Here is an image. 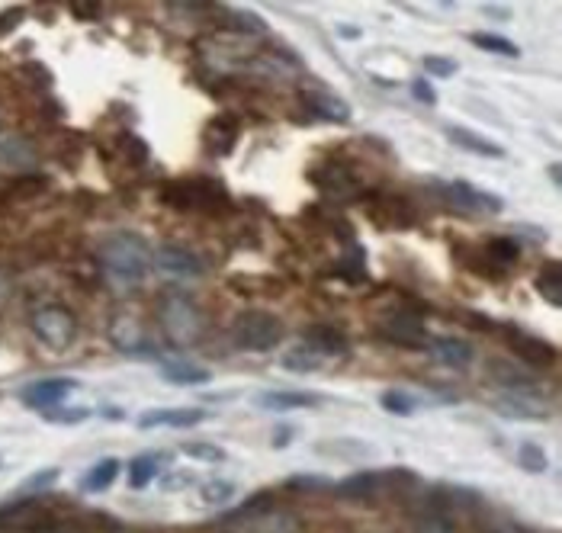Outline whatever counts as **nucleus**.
<instances>
[{"mask_svg":"<svg viewBox=\"0 0 562 533\" xmlns=\"http://www.w3.org/2000/svg\"><path fill=\"white\" fill-rule=\"evenodd\" d=\"M100 267L103 277L119 289L139 286L151 267V251L139 235L116 232L100 245Z\"/></svg>","mask_w":562,"mask_h":533,"instance_id":"1","label":"nucleus"},{"mask_svg":"<svg viewBox=\"0 0 562 533\" xmlns=\"http://www.w3.org/2000/svg\"><path fill=\"white\" fill-rule=\"evenodd\" d=\"M158 325L164 331V338L171 341L174 347L200 344L203 331H206L200 306H196V302L187 299V296H164L161 306H158Z\"/></svg>","mask_w":562,"mask_h":533,"instance_id":"2","label":"nucleus"},{"mask_svg":"<svg viewBox=\"0 0 562 533\" xmlns=\"http://www.w3.org/2000/svg\"><path fill=\"white\" fill-rule=\"evenodd\" d=\"M161 200L180 212H222L229 206V196H225L222 184L209 177H187V180H174V184H164Z\"/></svg>","mask_w":562,"mask_h":533,"instance_id":"3","label":"nucleus"},{"mask_svg":"<svg viewBox=\"0 0 562 533\" xmlns=\"http://www.w3.org/2000/svg\"><path fill=\"white\" fill-rule=\"evenodd\" d=\"M29 328H33L36 341L49 350H68L78 338V318H74L65 306H39L29 315Z\"/></svg>","mask_w":562,"mask_h":533,"instance_id":"4","label":"nucleus"},{"mask_svg":"<svg viewBox=\"0 0 562 533\" xmlns=\"http://www.w3.org/2000/svg\"><path fill=\"white\" fill-rule=\"evenodd\" d=\"M235 341L238 347L245 350H273L280 341H283V322L273 312H264V309H248L235 318Z\"/></svg>","mask_w":562,"mask_h":533,"instance_id":"5","label":"nucleus"},{"mask_svg":"<svg viewBox=\"0 0 562 533\" xmlns=\"http://www.w3.org/2000/svg\"><path fill=\"white\" fill-rule=\"evenodd\" d=\"M106 338H110V344L119 354H129V357L155 354V338H151V331L145 328L139 315H129V312L113 315L110 325H106Z\"/></svg>","mask_w":562,"mask_h":533,"instance_id":"6","label":"nucleus"},{"mask_svg":"<svg viewBox=\"0 0 562 533\" xmlns=\"http://www.w3.org/2000/svg\"><path fill=\"white\" fill-rule=\"evenodd\" d=\"M58 521L52 505H45L39 498H23L13 505L0 508V527L10 533H45Z\"/></svg>","mask_w":562,"mask_h":533,"instance_id":"7","label":"nucleus"},{"mask_svg":"<svg viewBox=\"0 0 562 533\" xmlns=\"http://www.w3.org/2000/svg\"><path fill=\"white\" fill-rule=\"evenodd\" d=\"M379 338L405 350H421L431 341L428 331H424V322L412 312H389L386 322L379 325Z\"/></svg>","mask_w":562,"mask_h":533,"instance_id":"8","label":"nucleus"},{"mask_svg":"<svg viewBox=\"0 0 562 533\" xmlns=\"http://www.w3.org/2000/svg\"><path fill=\"white\" fill-rule=\"evenodd\" d=\"M505 344L511 347V354L518 357L527 367H553L556 363V347L550 341L537 338L524 328H508L505 331Z\"/></svg>","mask_w":562,"mask_h":533,"instance_id":"9","label":"nucleus"},{"mask_svg":"<svg viewBox=\"0 0 562 533\" xmlns=\"http://www.w3.org/2000/svg\"><path fill=\"white\" fill-rule=\"evenodd\" d=\"M151 261H155V267L161 273H167V277H200L203 273V261L196 257L190 248H180V245H161L155 254H151Z\"/></svg>","mask_w":562,"mask_h":533,"instance_id":"10","label":"nucleus"},{"mask_svg":"<svg viewBox=\"0 0 562 533\" xmlns=\"http://www.w3.org/2000/svg\"><path fill=\"white\" fill-rule=\"evenodd\" d=\"M440 193L447 196L450 203H457L460 209L466 212H501V196L495 193H485V190H476L473 184H463V180H453V184H440Z\"/></svg>","mask_w":562,"mask_h":533,"instance_id":"11","label":"nucleus"},{"mask_svg":"<svg viewBox=\"0 0 562 533\" xmlns=\"http://www.w3.org/2000/svg\"><path fill=\"white\" fill-rule=\"evenodd\" d=\"M495 411L505 418H518V421H543L546 418L543 399L540 395H530V392H498Z\"/></svg>","mask_w":562,"mask_h":533,"instance_id":"12","label":"nucleus"},{"mask_svg":"<svg viewBox=\"0 0 562 533\" xmlns=\"http://www.w3.org/2000/svg\"><path fill=\"white\" fill-rule=\"evenodd\" d=\"M334 492H338L341 498L373 501V498L389 495V476H386V472H357V476L334 485Z\"/></svg>","mask_w":562,"mask_h":533,"instance_id":"13","label":"nucleus"},{"mask_svg":"<svg viewBox=\"0 0 562 533\" xmlns=\"http://www.w3.org/2000/svg\"><path fill=\"white\" fill-rule=\"evenodd\" d=\"M206 421V408H155L139 418V428H196Z\"/></svg>","mask_w":562,"mask_h":533,"instance_id":"14","label":"nucleus"},{"mask_svg":"<svg viewBox=\"0 0 562 533\" xmlns=\"http://www.w3.org/2000/svg\"><path fill=\"white\" fill-rule=\"evenodd\" d=\"M78 386L74 379H65V376H58V379H39V383L33 386H26L23 389V402L26 405H33L39 411H49L55 405H62L65 402V395Z\"/></svg>","mask_w":562,"mask_h":533,"instance_id":"15","label":"nucleus"},{"mask_svg":"<svg viewBox=\"0 0 562 533\" xmlns=\"http://www.w3.org/2000/svg\"><path fill=\"white\" fill-rule=\"evenodd\" d=\"M370 216L383 228H396V232H402V228L415 222V209L408 200H402V196H379L376 206H370Z\"/></svg>","mask_w":562,"mask_h":533,"instance_id":"16","label":"nucleus"},{"mask_svg":"<svg viewBox=\"0 0 562 533\" xmlns=\"http://www.w3.org/2000/svg\"><path fill=\"white\" fill-rule=\"evenodd\" d=\"M431 357L447 370H466L473 363V344L463 338H431L428 341Z\"/></svg>","mask_w":562,"mask_h":533,"instance_id":"17","label":"nucleus"},{"mask_svg":"<svg viewBox=\"0 0 562 533\" xmlns=\"http://www.w3.org/2000/svg\"><path fill=\"white\" fill-rule=\"evenodd\" d=\"M203 139L206 145L212 148V155H232V148L238 142V119L232 113H219V116H212L209 123H206V132H203Z\"/></svg>","mask_w":562,"mask_h":533,"instance_id":"18","label":"nucleus"},{"mask_svg":"<svg viewBox=\"0 0 562 533\" xmlns=\"http://www.w3.org/2000/svg\"><path fill=\"white\" fill-rule=\"evenodd\" d=\"M312 180L325 193H331V196H351V193H357V177H354L351 167H344L341 161H328L322 167H315Z\"/></svg>","mask_w":562,"mask_h":533,"instance_id":"19","label":"nucleus"},{"mask_svg":"<svg viewBox=\"0 0 562 533\" xmlns=\"http://www.w3.org/2000/svg\"><path fill=\"white\" fill-rule=\"evenodd\" d=\"M302 103L315 119H325V123H347L351 119V106L347 100L334 97V94H322V90H306L302 94Z\"/></svg>","mask_w":562,"mask_h":533,"instance_id":"20","label":"nucleus"},{"mask_svg":"<svg viewBox=\"0 0 562 533\" xmlns=\"http://www.w3.org/2000/svg\"><path fill=\"white\" fill-rule=\"evenodd\" d=\"M447 139L453 145H460L463 151H473V155H479V158H505V148H501L498 142H489V139H482V135L460 129V126H447Z\"/></svg>","mask_w":562,"mask_h":533,"instance_id":"21","label":"nucleus"},{"mask_svg":"<svg viewBox=\"0 0 562 533\" xmlns=\"http://www.w3.org/2000/svg\"><path fill=\"white\" fill-rule=\"evenodd\" d=\"M473 517H476V527L479 533H527L514 517L501 514L498 508H485L482 501L473 505Z\"/></svg>","mask_w":562,"mask_h":533,"instance_id":"22","label":"nucleus"},{"mask_svg":"<svg viewBox=\"0 0 562 533\" xmlns=\"http://www.w3.org/2000/svg\"><path fill=\"white\" fill-rule=\"evenodd\" d=\"M322 399L312 392H264V395H257V405L267 408V411H293V408H312L318 405Z\"/></svg>","mask_w":562,"mask_h":533,"instance_id":"23","label":"nucleus"},{"mask_svg":"<svg viewBox=\"0 0 562 533\" xmlns=\"http://www.w3.org/2000/svg\"><path fill=\"white\" fill-rule=\"evenodd\" d=\"M306 344H309L312 350H318L322 357H328V354H347V338H344V331L328 328V325H312V328H306Z\"/></svg>","mask_w":562,"mask_h":533,"instance_id":"24","label":"nucleus"},{"mask_svg":"<svg viewBox=\"0 0 562 533\" xmlns=\"http://www.w3.org/2000/svg\"><path fill=\"white\" fill-rule=\"evenodd\" d=\"M161 373H164L167 383H174V386H200V383H209V370L193 367V363H187V360L161 363Z\"/></svg>","mask_w":562,"mask_h":533,"instance_id":"25","label":"nucleus"},{"mask_svg":"<svg viewBox=\"0 0 562 533\" xmlns=\"http://www.w3.org/2000/svg\"><path fill=\"white\" fill-rule=\"evenodd\" d=\"M280 363L293 373H315V370H322L325 357L318 354V350H312L309 344H299L293 350H286V354L280 357Z\"/></svg>","mask_w":562,"mask_h":533,"instance_id":"26","label":"nucleus"},{"mask_svg":"<svg viewBox=\"0 0 562 533\" xmlns=\"http://www.w3.org/2000/svg\"><path fill=\"white\" fill-rule=\"evenodd\" d=\"M534 286H537V293H540L546 302H550L553 309L562 306V270H559V264H546V267L537 273Z\"/></svg>","mask_w":562,"mask_h":533,"instance_id":"27","label":"nucleus"},{"mask_svg":"<svg viewBox=\"0 0 562 533\" xmlns=\"http://www.w3.org/2000/svg\"><path fill=\"white\" fill-rule=\"evenodd\" d=\"M518 245H514V238H492L489 245H485V261H489L492 270H501V267H511L518 261Z\"/></svg>","mask_w":562,"mask_h":533,"instance_id":"28","label":"nucleus"},{"mask_svg":"<svg viewBox=\"0 0 562 533\" xmlns=\"http://www.w3.org/2000/svg\"><path fill=\"white\" fill-rule=\"evenodd\" d=\"M116 476H119V463L113 460V456H106V460H100V463L84 476V492H103V489H110V485L116 482Z\"/></svg>","mask_w":562,"mask_h":533,"instance_id":"29","label":"nucleus"},{"mask_svg":"<svg viewBox=\"0 0 562 533\" xmlns=\"http://www.w3.org/2000/svg\"><path fill=\"white\" fill-rule=\"evenodd\" d=\"M379 405H383L389 415H396V418H412L418 411V402L402 389H386L383 395H379Z\"/></svg>","mask_w":562,"mask_h":533,"instance_id":"30","label":"nucleus"},{"mask_svg":"<svg viewBox=\"0 0 562 533\" xmlns=\"http://www.w3.org/2000/svg\"><path fill=\"white\" fill-rule=\"evenodd\" d=\"M158 476V456H135L129 463V485L132 489H145V485Z\"/></svg>","mask_w":562,"mask_h":533,"instance_id":"31","label":"nucleus"},{"mask_svg":"<svg viewBox=\"0 0 562 533\" xmlns=\"http://www.w3.org/2000/svg\"><path fill=\"white\" fill-rule=\"evenodd\" d=\"M473 42L479 45L482 52H492V55H505V58H518L521 49L505 36H495V33H473Z\"/></svg>","mask_w":562,"mask_h":533,"instance_id":"32","label":"nucleus"},{"mask_svg":"<svg viewBox=\"0 0 562 533\" xmlns=\"http://www.w3.org/2000/svg\"><path fill=\"white\" fill-rule=\"evenodd\" d=\"M238 492V485L229 482V479H212L206 482L203 489H200V498L206 501V505H225V501H232Z\"/></svg>","mask_w":562,"mask_h":533,"instance_id":"33","label":"nucleus"},{"mask_svg":"<svg viewBox=\"0 0 562 533\" xmlns=\"http://www.w3.org/2000/svg\"><path fill=\"white\" fill-rule=\"evenodd\" d=\"M55 482H58V469H55V466H52V469H42V472H36V476H29V479L23 482L20 495H23V498H39L45 489H52Z\"/></svg>","mask_w":562,"mask_h":533,"instance_id":"34","label":"nucleus"},{"mask_svg":"<svg viewBox=\"0 0 562 533\" xmlns=\"http://www.w3.org/2000/svg\"><path fill=\"white\" fill-rule=\"evenodd\" d=\"M518 466L524 472H543L546 469V453L537 444H521L518 447Z\"/></svg>","mask_w":562,"mask_h":533,"instance_id":"35","label":"nucleus"},{"mask_svg":"<svg viewBox=\"0 0 562 533\" xmlns=\"http://www.w3.org/2000/svg\"><path fill=\"white\" fill-rule=\"evenodd\" d=\"M184 453L193 456V460H203V463H222L225 460V450L216 444H206V440H196V444H184Z\"/></svg>","mask_w":562,"mask_h":533,"instance_id":"36","label":"nucleus"},{"mask_svg":"<svg viewBox=\"0 0 562 533\" xmlns=\"http://www.w3.org/2000/svg\"><path fill=\"white\" fill-rule=\"evenodd\" d=\"M424 71L437 74V78H450V74H457V62L444 55H424Z\"/></svg>","mask_w":562,"mask_h":533,"instance_id":"37","label":"nucleus"},{"mask_svg":"<svg viewBox=\"0 0 562 533\" xmlns=\"http://www.w3.org/2000/svg\"><path fill=\"white\" fill-rule=\"evenodd\" d=\"M45 533H94V530H90L87 524H81V521H62V517H58V521Z\"/></svg>","mask_w":562,"mask_h":533,"instance_id":"38","label":"nucleus"},{"mask_svg":"<svg viewBox=\"0 0 562 533\" xmlns=\"http://www.w3.org/2000/svg\"><path fill=\"white\" fill-rule=\"evenodd\" d=\"M412 90H415V97L424 103V106H434L437 103V97H434V90H431V84L424 81V78H415L412 81Z\"/></svg>","mask_w":562,"mask_h":533,"instance_id":"39","label":"nucleus"},{"mask_svg":"<svg viewBox=\"0 0 562 533\" xmlns=\"http://www.w3.org/2000/svg\"><path fill=\"white\" fill-rule=\"evenodd\" d=\"M17 20H23V10H10L0 17V33H10L13 26H17Z\"/></svg>","mask_w":562,"mask_h":533,"instance_id":"40","label":"nucleus"},{"mask_svg":"<svg viewBox=\"0 0 562 533\" xmlns=\"http://www.w3.org/2000/svg\"><path fill=\"white\" fill-rule=\"evenodd\" d=\"M293 485L296 489H312V492H318L322 489V485H328L325 479H293Z\"/></svg>","mask_w":562,"mask_h":533,"instance_id":"41","label":"nucleus"},{"mask_svg":"<svg viewBox=\"0 0 562 533\" xmlns=\"http://www.w3.org/2000/svg\"><path fill=\"white\" fill-rule=\"evenodd\" d=\"M71 10H74V17H97V13H100L97 7H84V4H81V7H78V4H74Z\"/></svg>","mask_w":562,"mask_h":533,"instance_id":"42","label":"nucleus"},{"mask_svg":"<svg viewBox=\"0 0 562 533\" xmlns=\"http://www.w3.org/2000/svg\"><path fill=\"white\" fill-rule=\"evenodd\" d=\"M7 296H10V280L4 277V273H0V309H4Z\"/></svg>","mask_w":562,"mask_h":533,"instance_id":"43","label":"nucleus"},{"mask_svg":"<svg viewBox=\"0 0 562 533\" xmlns=\"http://www.w3.org/2000/svg\"><path fill=\"white\" fill-rule=\"evenodd\" d=\"M550 177H553V184H559V164L550 167Z\"/></svg>","mask_w":562,"mask_h":533,"instance_id":"44","label":"nucleus"},{"mask_svg":"<svg viewBox=\"0 0 562 533\" xmlns=\"http://www.w3.org/2000/svg\"><path fill=\"white\" fill-rule=\"evenodd\" d=\"M0 533H10V530H4V527H0Z\"/></svg>","mask_w":562,"mask_h":533,"instance_id":"45","label":"nucleus"},{"mask_svg":"<svg viewBox=\"0 0 562 533\" xmlns=\"http://www.w3.org/2000/svg\"><path fill=\"white\" fill-rule=\"evenodd\" d=\"M0 466H4V460H0Z\"/></svg>","mask_w":562,"mask_h":533,"instance_id":"46","label":"nucleus"},{"mask_svg":"<svg viewBox=\"0 0 562 533\" xmlns=\"http://www.w3.org/2000/svg\"><path fill=\"white\" fill-rule=\"evenodd\" d=\"M119 533H123V530H119Z\"/></svg>","mask_w":562,"mask_h":533,"instance_id":"47","label":"nucleus"}]
</instances>
